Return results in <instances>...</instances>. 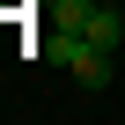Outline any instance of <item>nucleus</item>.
I'll list each match as a JSON object with an SVG mask.
<instances>
[{
    "label": "nucleus",
    "mask_w": 125,
    "mask_h": 125,
    "mask_svg": "<svg viewBox=\"0 0 125 125\" xmlns=\"http://www.w3.org/2000/svg\"><path fill=\"white\" fill-rule=\"evenodd\" d=\"M81 37H88V44H103V52H118V44H125V15L110 8V0H96L88 22H81Z\"/></svg>",
    "instance_id": "nucleus-1"
}]
</instances>
